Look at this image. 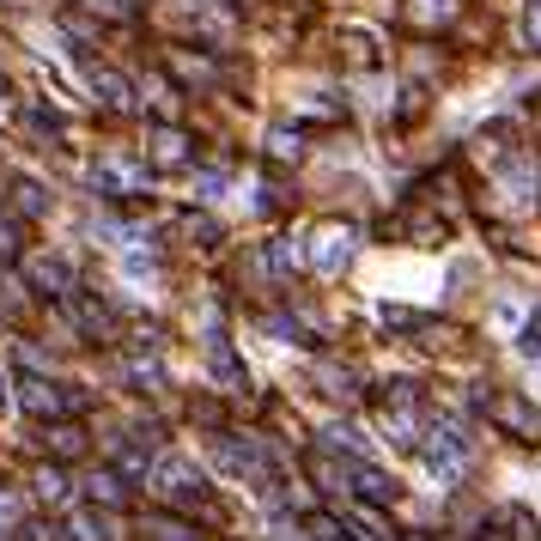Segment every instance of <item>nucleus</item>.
<instances>
[{"instance_id": "2", "label": "nucleus", "mask_w": 541, "mask_h": 541, "mask_svg": "<svg viewBox=\"0 0 541 541\" xmlns=\"http://www.w3.org/2000/svg\"><path fill=\"white\" fill-rule=\"evenodd\" d=\"M25 408L31 414H61V390L55 383H25Z\"/></svg>"}, {"instance_id": "1", "label": "nucleus", "mask_w": 541, "mask_h": 541, "mask_svg": "<svg viewBox=\"0 0 541 541\" xmlns=\"http://www.w3.org/2000/svg\"><path fill=\"white\" fill-rule=\"evenodd\" d=\"M347 256H353V238H347V231H323V238H317V250H311V262H317L323 274H335Z\"/></svg>"}]
</instances>
